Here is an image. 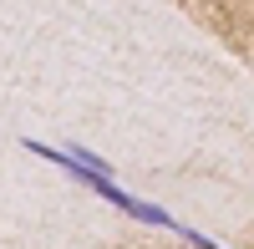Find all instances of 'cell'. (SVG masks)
<instances>
[{"instance_id": "1", "label": "cell", "mask_w": 254, "mask_h": 249, "mask_svg": "<svg viewBox=\"0 0 254 249\" xmlns=\"http://www.w3.org/2000/svg\"><path fill=\"white\" fill-rule=\"evenodd\" d=\"M173 234H178V239H188V244H193V249H224L219 239H208L203 229H193V224H178V229H173Z\"/></svg>"}]
</instances>
